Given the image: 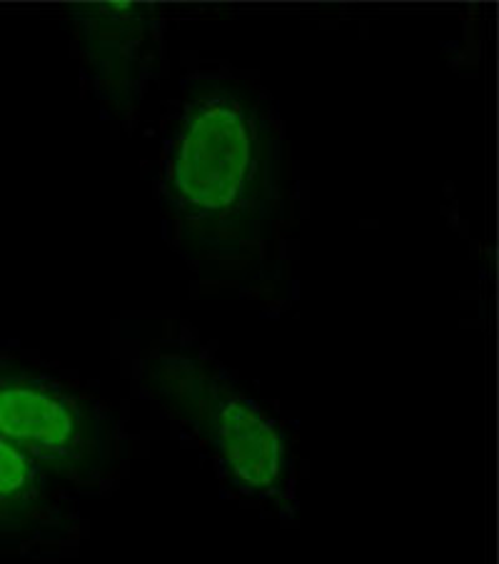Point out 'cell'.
I'll list each match as a JSON object with an SVG mask.
<instances>
[{"mask_svg": "<svg viewBox=\"0 0 499 564\" xmlns=\"http://www.w3.org/2000/svg\"><path fill=\"white\" fill-rule=\"evenodd\" d=\"M163 195L195 262L248 270L265 258L282 213V140L256 90L225 75L187 83Z\"/></svg>", "mask_w": 499, "mask_h": 564, "instance_id": "6da1fadb", "label": "cell"}, {"mask_svg": "<svg viewBox=\"0 0 499 564\" xmlns=\"http://www.w3.org/2000/svg\"><path fill=\"white\" fill-rule=\"evenodd\" d=\"M145 390L195 432L235 487L278 507L295 502V459L288 432L205 357L158 350L143 357Z\"/></svg>", "mask_w": 499, "mask_h": 564, "instance_id": "7a4b0ae2", "label": "cell"}, {"mask_svg": "<svg viewBox=\"0 0 499 564\" xmlns=\"http://www.w3.org/2000/svg\"><path fill=\"white\" fill-rule=\"evenodd\" d=\"M0 435L48 477L96 490L118 465L106 410L28 365L0 357Z\"/></svg>", "mask_w": 499, "mask_h": 564, "instance_id": "3957f363", "label": "cell"}, {"mask_svg": "<svg viewBox=\"0 0 499 564\" xmlns=\"http://www.w3.org/2000/svg\"><path fill=\"white\" fill-rule=\"evenodd\" d=\"M68 15L96 96L133 123L160 63L163 11L155 3H73Z\"/></svg>", "mask_w": 499, "mask_h": 564, "instance_id": "277c9868", "label": "cell"}, {"mask_svg": "<svg viewBox=\"0 0 499 564\" xmlns=\"http://www.w3.org/2000/svg\"><path fill=\"white\" fill-rule=\"evenodd\" d=\"M48 475L0 435V538L53 528L58 510Z\"/></svg>", "mask_w": 499, "mask_h": 564, "instance_id": "5b68a950", "label": "cell"}]
</instances>
